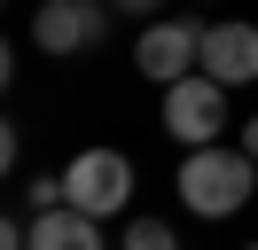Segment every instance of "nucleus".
<instances>
[{"mask_svg": "<svg viewBox=\"0 0 258 250\" xmlns=\"http://www.w3.org/2000/svg\"><path fill=\"white\" fill-rule=\"evenodd\" d=\"M250 180H258V156L250 149L204 141V149L180 156V203H188L196 219H235L242 203H250Z\"/></svg>", "mask_w": 258, "mask_h": 250, "instance_id": "f257e3e1", "label": "nucleus"}, {"mask_svg": "<svg viewBox=\"0 0 258 250\" xmlns=\"http://www.w3.org/2000/svg\"><path fill=\"white\" fill-rule=\"evenodd\" d=\"M63 203H79L86 219H110V211H125L133 203V164L117 149H79L63 164Z\"/></svg>", "mask_w": 258, "mask_h": 250, "instance_id": "f03ea898", "label": "nucleus"}, {"mask_svg": "<svg viewBox=\"0 0 258 250\" xmlns=\"http://www.w3.org/2000/svg\"><path fill=\"white\" fill-rule=\"evenodd\" d=\"M164 133H172V141H188V149L219 141V133H227V86H219L211 71L172 78V86H164Z\"/></svg>", "mask_w": 258, "mask_h": 250, "instance_id": "7ed1b4c3", "label": "nucleus"}, {"mask_svg": "<svg viewBox=\"0 0 258 250\" xmlns=\"http://www.w3.org/2000/svg\"><path fill=\"white\" fill-rule=\"evenodd\" d=\"M110 0H39V16H32V39L47 47V55H86V47H102L110 39Z\"/></svg>", "mask_w": 258, "mask_h": 250, "instance_id": "20e7f679", "label": "nucleus"}, {"mask_svg": "<svg viewBox=\"0 0 258 250\" xmlns=\"http://www.w3.org/2000/svg\"><path fill=\"white\" fill-rule=\"evenodd\" d=\"M133 62H141V78H157V86H172V78L204 71V24H149L141 47H133Z\"/></svg>", "mask_w": 258, "mask_h": 250, "instance_id": "39448f33", "label": "nucleus"}, {"mask_svg": "<svg viewBox=\"0 0 258 250\" xmlns=\"http://www.w3.org/2000/svg\"><path fill=\"white\" fill-rule=\"evenodd\" d=\"M204 71L219 86H250L258 78V24H204Z\"/></svg>", "mask_w": 258, "mask_h": 250, "instance_id": "423d86ee", "label": "nucleus"}, {"mask_svg": "<svg viewBox=\"0 0 258 250\" xmlns=\"http://www.w3.org/2000/svg\"><path fill=\"white\" fill-rule=\"evenodd\" d=\"M32 250H102V219H86L79 203L32 211Z\"/></svg>", "mask_w": 258, "mask_h": 250, "instance_id": "0eeeda50", "label": "nucleus"}, {"mask_svg": "<svg viewBox=\"0 0 258 250\" xmlns=\"http://www.w3.org/2000/svg\"><path fill=\"white\" fill-rule=\"evenodd\" d=\"M117 250H180V242H172V227H164V219H133Z\"/></svg>", "mask_w": 258, "mask_h": 250, "instance_id": "6e6552de", "label": "nucleus"}, {"mask_svg": "<svg viewBox=\"0 0 258 250\" xmlns=\"http://www.w3.org/2000/svg\"><path fill=\"white\" fill-rule=\"evenodd\" d=\"M24 203H32V211H55V203H63V172H39V180H24Z\"/></svg>", "mask_w": 258, "mask_h": 250, "instance_id": "1a4fd4ad", "label": "nucleus"}, {"mask_svg": "<svg viewBox=\"0 0 258 250\" xmlns=\"http://www.w3.org/2000/svg\"><path fill=\"white\" fill-rule=\"evenodd\" d=\"M117 16H149V8H164V0H110Z\"/></svg>", "mask_w": 258, "mask_h": 250, "instance_id": "9d476101", "label": "nucleus"}, {"mask_svg": "<svg viewBox=\"0 0 258 250\" xmlns=\"http://www.w3.org/2000/svg\"><path fill=\"white\" fill-rule=\"evenodd\" d=\"M235 133H242V149H250V156H258V117H250V125H235Z\"/></svg>", "mask_w": 258, "mask_h": 250, "instance_id": "9b49d317", "label": "nucleus"}, {"mask_svg": "<svg viewBox=\"0 0 258 250\" xmlns=\"http://www.w3.org/2000/svg\"><path fill=\"white\" fill-rule=\"evenodd\" d=\"M250 250H258V242H250Z\"/></svg>", "mask_w": 258, "mask_h": 250, "instance_id": "f8f14e48", "label": "nucleus"}]
</instances>
